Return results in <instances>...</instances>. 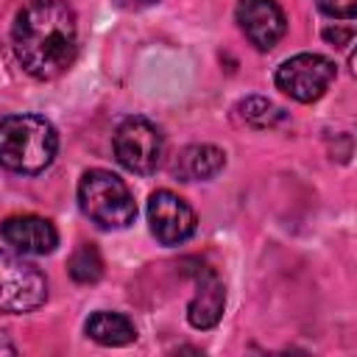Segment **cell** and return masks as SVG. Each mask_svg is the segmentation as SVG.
<instances>
[{"label":"cell","instance_id":"e0dca14e","mask_svg":"<svg viewBox=\"0 0 357 357\" xmlns=\"http://www.w3.org/2000/svg\"><path fill=\"white\" fill-rule=\"evenodd\" d=\"M120 8H128V11H137V8H148V6H153V3H159V0H114Z\"/></svg>","mask_w":357,"mask_h":357},{"label":"cell","instance_id":"3957f363","mask_svg":"<svg viewBox=\"0 0 357 357\" xmlns=\"http://www.w3.org/2000/svg\"><path fill=\"white\" fill-rule=\"evenodd\" d=\"M78 204L84 215L100 229H126L137 218L134 195L112 170H86L78 184Z\"/></svg>","mask_w":357,"mask_h":357},{"label":"cell","instance_id":"2e32d148","mask_svg":"<svg viewBox=\"0 0 357 357\" xmlns=\"http://www.w3.org/2000/svg\"><path fill=\"white\" fill-rule=\"evenodd\" d=\"M324 36L340 47V45H346V42L351 39V31H335V28H329V31H324Z\"/></svg>","mask_w":357,"mask_h":357},{"label":"cell","instance_id":"ba28073f","mask_svg":"<svg viewBox=\"0 0 357 357\" xmlns=\"http://www.w3.org/2000/svg\"><path fill=\"white\" fill-rule=\"evenodd\" d=\"M234 14L240 31L257 50H271L284 36L287 17L276 0H240Z\"/></svg>","mask_w":357,"mask_h":357},{"label":"cell","instance_id":"4fadbf2b","mask_svg":"<svg viewBox=\"0 0 357 357\" xmlns=\"http://www.w3.org/2000/svg\"><path fill=\"white\" fill-rule=\"evenodd\" d=\"M70 276L81 284H92L103 276V257L92 243H84L70 257Z\"/></svg>","mask_w":357,"mask_h":357},{"label":"cell","instance_id":"8fae6325","mask_svg":"<svg viewBox=\"0 0 357 357\" xmlns=\"http://www.w3.org/2000/svg\"><path fill=\"white\" fill-rule=\"evenodd\" d=\"M226 165V153L215 145H187L176 162H173V173L181 181H206L215 178Z\"/></svg>","mask_w":357,"mask_h":357},{"label":"cell","instance_id":"52a82bcc","mask_svg":"<svg viewBox=\"0 0 357 357\" xmlns=\"http://www.w3.org/2000/svg\"><path fill=\"white\" fill-rule=\"evenodd\" d=\"M148 223H151V234L162 245H178L195 234L198 220L192 206L181 195L170 190H156L148 198Z\"/></svg>","mask_w":357,"mask_h":357},{"label":"cell","instance_id":"277c9868","mask_svg":"<svg viewBox=\"0 0 357 357\" xmlns=\"http://www.w3.org/2000/svg\"><path fill=\"white\" fill-rule=\"evenodd\" d=\"M45 298H47L45 273L33 262L11 251H0V312L8 315L31 312L42 307Z\"/></svg>","mask_w":357,"mask_h":357},{"label":"cell","instance_id":"6da1fadb","mask_svg":"<svg viewBox=\"0 0 357 357\" xmlns=\"http://www.w3.org/2000/svg\"><path fill=\"white\" fill-rule=\"evenodd\" d=\"M14 56L22 70L39 81L61 75L78 50V22L67 3L61 0H33L28 3L11 28Z\"/></svg>","mask_w":357,"mask_h":357},{"label":"cell","instance_id":"7a4b0ae2","mask_svg":"<svg viewBox=\"0 0 357 357\" xmlns=\"http://www.w3.org/2000/svg\"><path fill=\"white\" fill-rule=\"evenodd\" d=\"M59 148L56 128L39 114H8L0 120V165L11 173H42Z\"/></svg>","mask_w":357,"mask_h":357},{"label":"cell","instance_id":"7c38bea8","mask_svg":"<svg viewBox=\"0 0 357 357\" xmlns=\"http://www.w3.org/2000/svg\"><path fill=\"white\" fill-rule=\"evenodd\" d=\"M86 335L100 346H128L137 340V326L123 312L100 310L86 321Z\"/></svg>","mask_w":357,"mask_h":357},{"label":"cell","instance_id":"9a60e30c","mask_svg":"<svg viewBox=\"0 0 357 357\" xmlns=\"http://www.w3.org/2000/svg\"><path fill=\"white\" fill-rule=\"evenodd\" d=\"M315 6L335 20H354L357 17V0H315Z\"/></svg>","mask_w":357,"mask_h":357},{"label":"cell","instance_id":"5bb4252c","mask_svg":"<svg viewBox=\"0 0 357 357\" xmlns=\"http://www.w3.org/2000/svg\"><path fill=\"white\" fill-rule=\"evenodd\" d=\"M237 117L254 128H268L282 120V112L265 98H245L237 103Z\"/></svg>","mask_w":357,"mask_h":357},{"label":"cell","instance_id":"5b68a950","mask_svg":"<svg viewBox=\"0 0 357 357\" xmlns=\"http://www.w3.org/2000/svg\"><path fill=\"white\" fill-rule=\"evenodd\" d=\"M165 153L162 131L145 117H126L114 131V156L117 162L139 176H148L159 167Z\"/></svg>","mask_w":357,"mask_h":357},{"label":"cell","instance_id":"9c48e42d","mask_svg":"<svg viewBox=\"0 0 357 357\" xmlns=\"http://www.w3.org/2000/svg\"><path fill=\"white\" fill-rule=\"evenodd\" d=\"M0 237L20 254H50L59 245V231L50 220L39 215H11L0 223Z\"/></svg>","mask_w":357,"mask_h":357},{"label":"cell","instance_id":"8992f818","mask_svg":"<svg viewBox=\"0 0 357 357\" xmlns=\"http://www.w3.org/2000/svg\"><path fill=\"white\" fill-rule=\"evenodd\" d=\"M332 81H335V61L318 53H298L282 61L276 70V86L298 103L318 100Z\"/></svg>","mask_w":357,"mask_h":357},{"label":"cell","instance_id":"30bf717a","mask_svg":"<svg viewBox=\"0 0 357 357\" xmlns=\"http://www.w3.org/2000/svg\"><path fill=\"white\" fill-rule=\"evenodd\" d=\"M223 307H226V290L220 276L212 268L198 271L195 279V296L187 304V321L195 329H212L218 326V321L223 318Z\"/></svg>","mask_w":357,"mask_h":357}]
</instances>
